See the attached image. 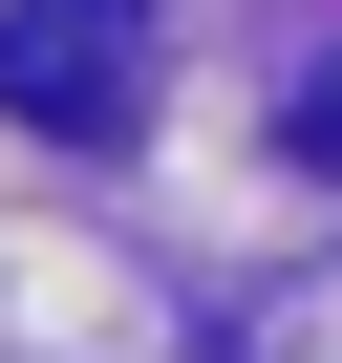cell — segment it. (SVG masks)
Here are the masks:
<instances>
[{
  "label": "cell",
  "mask_w": 342,
  "mask_h": 363,
  "mask_svg": "<svg viewBox=\"0 0 342 363\" xmlns=\"http://www.w3.org/2000/svg\"><path fill=\"white\" fill-rule=\"evenodd\" d=\"M278 128H299V150L342 171V65H299V107H278Z\"/></svg>",
  "instance_id": "cell-2"
},
{
  "label": "cell",
  "mask_w": 342,
  "mask_h": 363,
  "mask_svg": "<svg viewBox=\"0 0 342 363\" xmlns=\"http://www.w3.org/2000/svg\"><path fill=\"white\" fill-rule=\"evenodd\" d=\"M128 107H150V0H0V128L107 150Z\"/></svg>",
  "instance_id": "cell-1"
}]
</instances>
